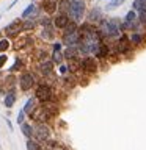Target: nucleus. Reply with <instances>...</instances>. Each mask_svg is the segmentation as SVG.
Wrapping results in <instances>:
<instances>
[{
  "instance_id": "aec40b11",
  "label": "nucleus",
  "mask_w": 146,
  "mask_h": 150,
  "mask_svg": "<svg viewBox=\"0 0 146 150\" xmlns=\"http://www.w3.org/2000/svg\"><path fill=\"white\" fill-rule=\"evenodd\" d=\"M110 53H112V49H110V45L107 44L105 41L101 44V47H99V50H97V53H96V56L94 58H97L99 61H104V59H107L108 56H110Z\"/></svg>"
},
{
  "instance_id": "4c0bfd02",
  "label": "nucleus",
  "mask_w": 146,
  "mask_h": 150,
  "mask_svg": "<svg viewBox=\"0 0 146 150\" xmlns=\"http://www.w3.org/2000/svg\"><path fill=\"white\" fill-rule=\"evenodd\" d=\"M52 52H63V42L55 41L54 44H52Z\"/></svg>"
},
{
  "instance_id": "473e14b6",
  "label": "nucleus",
  "mask_w": 146,
  "mask_h": 150,
  "mask_svg": "<svg viewBox=\"0 0 146 150\" xmlns=\"http://www.w3.org/2000/svg\"><path fill=\"white\" fill-rule=\"evenodd\" d=\"M137 17H138V13L137 11H134V9H129V11H127V14L124 16V22H135L137 21Z\"/></svg>"
},
{
  "instance_id": "f704fd0d",
  "label": "nucleus",
  "mask_w": 146,
  "mask_h": 150,
  "mask_svg": "<svg viewBox=\"0 0 146 150\" xmlns=\"http://www.w3.org/2000/svg\"><path fill=\"white\" fill-rule=\"evenodd\" d=\"M8 53H0V70H3L8 64Z\"/></svg>"
},
{
  "instance_id": "79ce46f5",
  "label": "nucleus",
  "mask_w": 146,
  "mask_h": 150,
  "mask_svg": "<svg viewBox=\"0 0 146 150\" xmlns=\"http://www.w3.org/2000/svg\"><path fill=\"white\" fill-rule=\"evenodd\" d=\"M101 2H112V0H101Z\"/></svg>"
},
{
  "instance_id": "393cba45",
  "label": "nucleus",
  "mask_w": 146,
  "mask_h": 150,
  "mask_svg": "<svg viewBox=\"0 0 146 150\" xmlns=\"http://www.w3.org/2000/svg\"><path fill=\"white\" fill-rule=\"evenodd\" d=\"M21 128V133L25 136V139H31L33 138V122H24L22 125H19Z\"/></svg>"
},
{
  "instance_id": "f257e3e1",
  "label": "nucleus",
  "mask_w": 146,
  "mask_h": 150,
  "mask_svg": "<svg viewBox=\"0 0 146 150\" xmlns=\"http://www.w3.org/2000/svg\"><path fill=\"white\" fill-rule=\"evenodd\" d=\"M121 21L118 17H110V19H104V21L97 25L99 31L104 39H118L121 35H122V30H121Z\"/></svg>"
},
{
  "instance_id": "2f4dec72",
  "label": "nucleus",
  "mask_w": 146,
  "mask_h": 150,
  "mask_svg": "<svg viewBox=\"0 0 146 150\" xmlns=\"http://www.w3.org/2000/svg\"><path fill=\"white\" fill-rule=\"evenodd\" d=\"M124 3H126V0H112V2H108V3H107L105 9H107V11H110V9L120 8L121 5H124Z\"/></svg>"
},
{
  "instance_id": "1a4fd4ad",
  "label": "nucleus",
  "mask_w": 146,
  "mask_h": 150,
  "mask_svg": "<svg viewBox=\"0 0 146 150\" xmlns=\"http://www.w3.org/2000/svg\"><path fill=\"white\" fill-rule=\"evenodd\" d=\"M35 74L38 75L39 80H46L55 75V64L52 63V59H46V61H41V63L36 64V70Z\"/></svg>"
},
{
  "instance_id": "4468645a",
  "label": "nucleus",
  "mask_w": 146,
  "mask_h": 150,
  "mask_svg": "<svg viewBox=\"0 0 146 150\" xmlns=\"http://www.w3.org/2000/svg\"><path fill=\"white\" fill-rule=\"evenodd\" d=\"M17 88H9V89H5V94H3V105L5 108H13L14 105H16L17 102Z\"/></svg>"
},
{
  "instance_id": "bb28decb",
  "label": "nucleus",
  "mask_w": 146,
  "mask_h": 150,
  "mask_svg": "<svg viewBox=\"0 0 146 150\" xmlns=\"http://www.w3.org/2000/svg\"><path fill=\"white\" fill-rule=\"evenodd\" d=\"M25 147L27 150H46L44 149V145H42L41 142H38L36 139H27V142H25Z\"/></svg>"
},
{
  "instance_id": "423d86ee",
  "label": "nucleus",
  "mask_w": 146,
  "mask_h": 150,
  "mask_svg": "<svg viewBox=\"0 0 146 150\" xmlns=\"http://www.w3.org/2000/svg\"><path fill=\"white\" fill-rule=\"evenodd\" d=\"M35 42H36V39L33 35H30V33H22V35H19L17 38L13 39V49L16 52L24 53L27 50L35 49Z\"/></svg>"
},
{
  "instance_id": "f3484780",
  "label": "nucleus",
  "mask_w": 146,
  "mask_h": 150,
  "mask_svg": "<svg viewBox=\"0 0 146 150\" xmlns=\"http://www.w3.org/2000/svg\"><path fill=\"white\" fill-rule=\"evenodd\" d=\"M50 55L52 52H49V49L44 45H39V47H35V49L31 50V56L35 58L38 63H41V61H46V59H50Z\"/></svg>"
},
{
  "instance_id": "c03bdc74",
  "label": "nucleus",
  "mask_w": 146,
  "mask_h": 150,
  "mask_svg": "<svg viewBox=\"0 0 146 150\" xmlns=\"http://www.w3.org/2000/svg\"><path fill=\"white\" fill-rule=\"evenodd\" d=\"M0 149H2V144H0Z\"/></svg>"
},
{
  "instance_id": "58836bf2",
  "label": "nucleus",
  "mask_w": 146,
  "mask_h": 150,
  "mask_svg": "<svg viewBox=\"0 0 146 150\" xmlns=\"http://www.w3.org/2000/svg\"><path fill=\"white\" fill-rule=\"evenodd\" d=\"M49 150H68V149H66L64 145H61V144H58V145H57V147H52V149H49Z\"/></svg>"
},
{
  "instance_id": "c85d7f7f",
  "label": "nucleus",
  "mask_w": 146,
  "mask_h": 150,
  "mask_svg": "<svg viewBox=\"0 0 146 150\" xmlns=\"http://www.w3.org/2000/svg\"><path fill=\"white\" fill-rule=\"evenodd\" d=\"M50 59H52V63H54L55 66H60V64H63V63H64L63 52H52V55H50Z\"/></svg>"
},
{
  "instance_id": "9d476101",
  "label": "nucleus",
  "mask_w": 146,
  "mask_h": 150,
  "mask_svg": "<svg viewBox=\"0 0 146 150\" xmlns=\"http://www.w3.org/2000/svg\"><path fill=\"white\" fill-rule=\"evenodd\" d=\"M130 50H132V44H130V41H129V36L122 33V35L115 41L113 52H115L118 56H121V55H129Z\"/></svg>"
},
{
  "instance_id": "4be33fe9",
  "label": "nucleus",
  "mask_w": 146,
  "mask_h": 150,
  "mask_svg": "<svg viewBox=\"0 0 146 150\" xmlns=\"http://www.w3.org/2000/svg\"><path fill=\"white\" fill-rule=\"evenodd\" d=\"M36 106H38V100L31 96V97H28V98H27V102L24 103V106L21 108V110H22L24 112H25L27 117H28V116H30L31 112H33V110H35Z\"/></svg>"
},
{
  "instance_id": "72a5a7b5",
  "label": "nucleus",
  "mask_w": 146,
  "mask_h": 150,
  "mask_svg": "<svg viewBox=\"0 0 146 150\" xmlns=\"http://www.w3.org/2000/svg\"><path fill=\"white\" fill-rule=\"evenodd\" d=\"M25 119H27V114H25L22 110H19L17 116H16V124H17V125H22L24 122H25Z\"/></svg>"
},
{
  "instance_id": "7ed1b4c3",
  "label": "nucleus",
  "mask_w": 146,
  "mask_h": 150,
  "mask_svg": "<svg viewBox=\"0 0 146 150\" xmlns=\"http://www.w3.org/2000/svg\"><path fill=\"white\" fill-rule=\"evenodd\" d=\"M38 81H39V78H38V75L35 74V70L25 69L24 72H21L17 75V89L22 94H28V92L35 91Z\"/></svg>"
},
{
  "instance_id": "c9c22d12",
  "label": "nucleus",
  "mask_w": 146,
  "mask_h": 150,
  "mask_svg": "<svg viewBox=\"0 0 146 150\" xmlns=\"http://www.w3.org/2000/svg\"><path fill=\"white\" fill-rule=\"evenodd\" d=\"M68 74H69L68 64H66V63L60 64V66H58V75H60V77H64V75H68Z\"/></svg>"
},
{
  "instance_id": "ddd939ff",
  "label": "nucleus",
  "mask_w": 146,
  "mask_h": 150,
  "mask_svg": "<svg viewBox=\"0 0 146 150\" xmlns=\"http://www.w3.org/2000/svg\"><path fill=\"white\" fill-rule=\"evenodd\" d=\"M38 38L44 42H55V38H57V30L54 25H49V27H39V33H38Z\"/></svg>"
},
{
  "instance_id": "e433bc0d",
  "label": "nucleus",
  "mask_w": 146,
  "mask_h": 150,
  "mask_svg": "<svg viewBox=\"0 0 146 150\" xmlns=\"http://www.w3.org/2000/svg\"><path fill=\"white\" fill-rule=\"evenodd\" d=\"M137 21L140 22L141 27H146V11H140V13H138V17H137Z\"/></svg>"
},
{
  "instance_id": "ea45409f",
  "label": "nucleus",
  "mask_w": 146,
  "mask_h": 150,
  "mask_svg": "<svg viewBox=\"0 0 146 150\" xmlns=\"http://www.w3.org/2000/svg\"><path fill=\"white\" fill-rule=\"evenodd\" d=\"M5 124L8 125V128H9V131H13V122L9 120V119H6V122H5Z\"/></svg>"
},
{
  "instance_id": "7c9ffc66",
  "label": "nucleus",
  "mask_w": 146,
  "mask_h": 150,
  "mask_svg": "<svg viewBox=\"0 0 146 150\" xmlns=\"http://www.w3.org/2000/svg\"><path fill=\"white\" fill-rule=\"evenodd\" d=\"M69 3H71V0H58V9H57V11L68 14V11H69Z\"/></svg>"
},
{
  "instance_id": "39448f33",
  "label": "nucleus",
  "mask_w": 146,
  "mask_h": 150,
  "mask_svg": "<svg viewBox=\"0 0 146 150\" xmlns=\"http://www.w3.org/2000/svg\"><path fill=\"white\" fill-rule=\"evenodd\" d=\"M85 14H87V2L85 0H71L69 11H68V16L71 21L79 25L83 21Z\"/></svg>"
},
{
  "instance_id": "0eeeda50",
  "label": "nucleus",
  "mask_w": 146,
  "mask_h": 150,
  "mask_svg": "<svg viewBox=\"0 0 146 150\" xmlns=\"http://www.w3.org/2000/svg\"><path fill=\"white\" fill-rule=\"evenodd\" d=\"M101 67H99V59L94 58L93 55L89 56H83L80 59V74L85 75V77H94Z\"/></svg>"
},
{
  "instance_id": "f03ea898",
  "label": "nucleus",
  "mask_w": 146,
  "mask_h": 150,
  "mask_svg": "<svg viewBox=\"0 0 146 150\" xmlns=\"http://www.w3.org/2000/svg\"><path fill=\"white\" fill-rule=\"evenodd\" d=\"M33 97L38 100V103H47V102H55L57 100V88L55 84H50L47 81H38Z\"/></svg>"
},
{
  "instance_id": "2eb2a0df",
  "label": "nucleus",
  "mask_w": 146,
  "mask_h": 150,
  "mask_svg": "<svg viewBox=\"0 0 146 150\" xmlns=\"http://www.w3.org/2000/svg\"><path fill=\"white\" fill-rule=\"evenodd\" d=\"M104 21V11H102V8H99V6H94L89 9V13L87 14V22L88 23H93V25H99Z\"/></svg>"
},
{
  "instance_id": "cd10ccee",
  "label": "nucleus",
  "mask_w": 146,
  "mask_h": 150,
  "mask_svg": "<svg viewBox=\"0 0 146 150\" xmlns=\"http://www.w3.org/2000/svg\"><path fill=\"white\" fill-rule=\"evenodd\" d=\"M36 27H38V19H27V21H24V33L33 31Z\"/></svg>"
},
{
  "instance_id": "b1692460",
  "label": "nucleus",
  "mask_w": 146,
  "mask_h": 150,
  "mask_svg": "<svg viewBox=\"0 0 146 150\" xmlns=\"http://www.w3.org/2000/svg\"><path fill=\"white\" fill-rule=\"evenodd\" d=\"M129 41H130V44L134 47H140V45L145 44V35H143V33H140V31L130 33V35H129Z\"/></svg>"
},
{
  "instance_id": "c756f323",
  "label": "nucleus",
  "mask_w": 146,
  "mask_h": 150,
  "mask_svg": "<svg viewBox=\"0 0 146 150\" xmlns=\"http://www.w3.org/2000/svg\"><path fill=\"white\" fill-rule=\"evenodd\" d=\"M132 9L137 13L146 11V2L145 0H134V2H132Z\"/></svg>"
},
{
  "instance_id": "37998d69",
  "label": "nucleus",
  "mask_w": 146,
  "mask_h": 150,
  "mask_svg": "<svg viewBox=\"0 0 146 150\" xmlns=\"http://www.w3.org/2000/svg\"><path fill=\"white\" fill-rule=\"evenodd\" d=\"M0 19H2V14H0Z\"/></svg>"
},
{
  "instance_id": "6e6552de",
  "label": "nucleus",
  "mask_w": 146,
  "mask_h": 150,
  "mask_svg": "<svg viewBox=\"0 0 146 150\" xmlns=\"http://www.w3.org/2000/svg\"><path fill=\"white\" fill-rule=\"evenodd\" d=\"M52 127L49 124H33V139H36L38 142L44 144L49 139H52Z\"/></svg>"
},
{
  "instance_id": "20e7f679",
  "label": "nucleus",
  "mask_w": 146,
  "mask_h": 150,
  "mask_svg": "<svg viewBox=\"0 0 146 150\" xmlns=\"http://www.w3.org/2000/svg\"><path fill=\"white\" fill-rule=\"evenodd\" d=\"M30 120L33 122V124H52V122L55 120V117H57V114H54L50 110H47L46 106H42V105H39L38 103V106L33 110V112L30 116Z\"/></svg>"
},
{
  "instance_id": "6ab92c4d",
  "label": "nucleus",
  "mask_w": 146,
  "mask_h": 150,
  "mask_svg": "<svg viewBox=\"0 0 146 150\" xmlns=\"http://www.w3.org/2000/svg\"><path fill=\"white\" fill-rule=\"evenodd\" d=\"M39 9L44 11L46 14H54L58 9V2L57 0H42V3L39 5Z\"/></svg>"
},
{
  "instance_id": "412c9836",
  "label": "nucleus",
  "mask_w": 146,
  "mask_h": 150,
  "mask_svg": "<svg viewBox=\"0 0 146 150\" xmlns=\"http://www.w3.org/2000/svg\"><path fill=\"white\" fill-rule=\"evenodd\" d=\"M63 56H64V61H71V59H74V58H80L79 47L77 45L64 47V49H63Z\"/></svg>"
},
{
  "instance_id": "a211bd4d",
  "label": "nucleus",
  "mask_w": 146,
  "mask_h": 150,
  "mask_svg": "<svg viewBox=\"0 0 146 150\" xmlns=\"http://www.w3.org/2000/svg\"><path fill=\"white\" fill-rule=\"evenodd\" d=\"M61 42H63L64 47L79 45V42H80V33H79V30L74 31V33H66V35H61Z\"/></svg>"
},
{
  "instance_id": "9b49d317",
  "label": "nucleus",
  "mask_w": 146,
  "mask_h": 150,
  "mask_svg": "<svg viewBox=\"0 0 146 150\" xmlns=\"http://www.w3.org/2000/svg\"><path fill=\"white\" fill-rule=\"evenodd\" d=\"M3 33L6 38H9V39L17 38L19 35L24 33V21L22 19H14L13 22H9L8 25L3 28Z\"/></svg>"
},
{
  "instance_id": "a18cd8bd",
  "label": "nucleus",
  "mask_w": 146,
  "mask_h": 150,
  "mask_svg": "<svg viewBox=\"0 0 146 150\" xmlns=\"http://www.w3.org/2000/svg\"><path fill=\"white\" fill-rule=\"evenodd\" d=\"M145 2H146V0H145Z\"/></svg>"
},
{
  "instance_id": "5701e85b",
  "label": "nucleus",
  "mask_w": 146,
  "mask_h": 150,
  "mask_svg": "<svg viewBox=\"0 0 146 150\" xmlns=\"http://www.w3.org/2000/svg\"><path fill=\"white\" fill-rule=\"evenodd\" d=\"M77 81H79V78H77V75H74V74H68V75H64V77H61V84L68 89H72L75 84H77Z\"/></svg>"
},
{
  "instance_id": "a19ab883",
  "label": "nucleus",
  "mask_w": 146,
  "mask_h": 150,
  "mask_svg": "<svg viewBox=\"0 0 146 150\" xmlns=\"http://www.w3.org/2000/svg\"><path fill=\"white\" fill-rule=\"evenodd\" d=\"M17 2H19V0H13V2H11V3L8 5V8H6V9H11V8L14 6V5H17Z\"/></svg>"
},
{
  "instance_id": "a878e982",
  "label": "nucleus",
  "mask_w": 146,
  "mask_h": 150,
  "mask_svg": "<svg viewBox=\"0 0 146 150\" xmlns=\"http://www.w3.org/2000/svg\"><path fill=\"white\" fill-rule=\"evenodd\" d=\"M11 47H13V41L9 38H6V36L0 38V53H8Z\"/></svg>"
},
{
  "instance_id": "f8f14e48",
  "label": "nucleus",
  "mask_w": 146,
  "mask_h": 150,
  "mask_svg": "<svg viewBox=\"0 0 146 150\" xmlns=\"http://www.w3.org/2000/svg\"><path fill=\"white\" fill-rule=\"evenodd\" d=\"M27 67V59L24 58L22 55H16L13 59V64L8 67V74H14V75H19L21 72H24Z\"/></svg>"
},
{
  "instance_id": "dca6fc26",
  "label": "nucleus",
  "mask_w": 146,
  "mask_h": 150,
  "mask_svg": "<svg viewBox=\"0 0 146 150\" xmlns=\"http://www.w3.org/2000/svg\"><path fill=\"white\" fill-rule=\"evenodd\" d=\"M52 22H54L55 30H61V31H63L72 21L69 19L68 14H64V13H57L55 16H54V19H52Z\"/></svg>"
}]
</instances>
